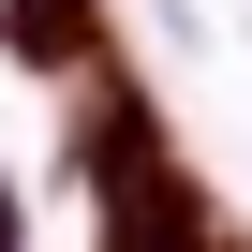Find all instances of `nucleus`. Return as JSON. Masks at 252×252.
<instances>
[{"mask_svg":"<svg viewBox=\"0 0 252 252\" xmlns=\"http://www.w3.org/2000/svg\"><path fill=\"white\" fill-rule=\"evenodd\" d=\"M0 252H15V208H0Z\"/></svg>","mask_w":252,"mask_h":252,"instance_id":"nucleus-1","label":"nucleus"}]
</instances>
